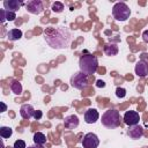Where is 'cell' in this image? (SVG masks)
Segmentation results:
<instances>
[{
    "instance_id": "e0dca14e",
    "label": "cell",
    "mask_w": 148,
    "mask_h": 148,
    "mask_svg": "<svg viewBox=\"0 0 148 148\" xmlns=\"http://www.w3.org/2000/svg\"><path fill=\"white\" fill-rule=\"evenodd\" d=\"M34 142L35 145H39V146H44L46 142V136L44 133L42 132H36L34 134Z\"/></svg>"
},
{
    "instance_id": "cb8c5ba5",
    "label": "cell",
    "mask_w": 148,
    "mask_h": 148,
    "mask_svg": "<svg viewBox=\"0 0 148 148\" xmlns=\"http://www.w3.org/2000/svg\"><path fill=\"white\" fill-rule=\"evenodd\" d=\"M43 117V112L40 111V110H35V113H34V118L36 119V120H38V119H40Z\"/></svg>"
},
{
    "instance_id": "6da1fadb",
    "label": "cell",
    "mask_w": 148,
    "mask_h": 148,
    "mask_svg": "<svg viewBox=\"0 0 148 148\" xmlns=\"http://www.w3.org/2000/svg\"><path fill=\"white\" fill-rule=\"evenodd\" d=\"M44 39L52 49H66L72 42V36L66 27H47L44 30Z\"/></svg>"
},
{
    "instance_id": "d4e9b609",
    "label": "cell",
    "mask_w": 148,
    "mask_h": 148,
    "mask_svg": "<svg viewBox=\"0 0 148 148\" xmlns=\"http://www.w3.org/2000/svg\"><path fill=\"white\" fill-rule=\"evenodd\" d=\"M6 10L5 9H0V21H1V23H3L5 21H6Z\"/></svg>"
},
{
    "instance_id": "9c48e42d",
    "label": "cell",
    "mask_w": 148,
    "mask_h": 148,
    "mask_svg": "<svg viewBox=\"0 0 148 148\" xmlns=\"http://www.w3.org/2000/svg\"><path fill=\"white\" fill-rule=\"evenodd\" d=\"M127 135L133 139V140H138L141 139L143 135V128L140 125H134V126H130L128 131H127Z\"/></svg>"
},
{
    "instance_id": "ac0fdd59",
    "label": "cell",
    "mask_w": 148,
    "mask_h": 148,
    "mask_svg": "<svg viewBox=\"0 0 148 148\" xmlns=\"http://www.w3.org/2000/svg\"><path fill=\"white\" fill-rule=\"evenodd\" d=\"M10 90L15 94V95H20L22 92V84L20 81L17 80H13L10 83Z\"/></svg>"
},
{
    "instance_id": "7a4b0ae2",
    "label": "cell",
    "mask_w": 148,
    "mask_h": 148,
    "mask_svg": "<svg viewBox=\"0 0 148 148\" xmlns=\"http://www.w3.org/2000/svg\"><path fill=\"white\" fill-rule=\"evenodd\" d=\"M79 67L80 72L84 73L86 75H92L98 68V60L91 53H84L79 59Z\"/></svg>"
},
{
    "instance_id": "484cf974",
    "label": "cell",
    "mask_w": 148,
    "mask_h": 148,
    "mask_svg": "<svg viewBox=\"0 0 148 148\" xmlns=\"http://www.w3.org/2000/svg\"><path fill=\"white\" fill-rule=\"evenodd\" d=\"M142 39L145 43H148V30H145L142 32Z\"/></svg>"
},
{
    "instance_id": "7c38bea8",
    "label": "cell",
    "mask_w": 148,
    "mask_h": 148,
    "mask_svg": "<svg viewBox=\"0 0 148 148\" xmlns=\"http://www.w3.org/2000/svg\"><path fill=\"white\" fill-rule=\"evenodd\" d=\"M98 118H99V114L96 109L90 108L84 112V120L87 124H94L98 120Z\"/></svg>"
},
{
    "instance_id": "3957f363",
    "label": "cell",
    "mask_w": 148,
    "mask_h": 148,
    "mask_svg": "<svg viewBox=\"0 0 148 148\" xmlns=\"http://www.w3.org/2000/svg\"><path fill=\"white\" fill-rule=\"evenodd\" d=\"M102 125L109 130H113L119 126L120 124V116L119 111L116 109H109L106 110L102 116Z\"/></svg>"
},
{
    "instance_id": "277c9868",
    "label": "cell",
    "mask_w": 148,
    "mask_h": 148,
    "mask_svg": "<svg viewBox=\"0 0 148 148\" xmlns=\"http://www.w3.org/2000/svg\"><path fill=\"white\" fill-rule=\"evenodd\" d=\"M131 9L125 2H117L112 8V16L117 21H126L130 18Z\"/></svg>"
},
{
    "instance_id": "f1b7e54d",
    "label": "cell",
    "mask_w": 148,
    "mask_h": 148,
    "mask_svg": "<svg viewBox=\"0 0 148 148\" xmlns=\"http://www.w3.org/2000/svg\"><path fill=\"white\" fill-rule=\"evenodd\" d=\"M28 148H44V146H39V145H32V146H29Z\"/></svg>"
},
{
    "instance_id": "44dd1931",
    "label": "cell",
    "mask_w": 148,
    "mask_h": 148,
    "mask_svg": "<svg viewBox=\"0 0 148 148\" xmlns=\"http://www.w3.org/2000/svg\"><path fill=\"white\" fill-rule=\"evenodd\" d=\"M116 96L119 97V98H124L126 96V89H124L121 87H118L116 89Z\"/></svg>"
},
{
    "instance_id": "603a6c76",
    "label": "cell",
    "mask_w": 148,
    "mask_h": 148,
    "mask_svg": "<svg viewBox=\"0 0 148 148\" xmlns=\"http://www.w3.org/2000/svg\"><path fill=\"white\" fill-rule=\"evenodd\" d=\"M13 148H27V145H25V142L23 140H16L14 142Z\"/></svg>"
},
{
    "instance_id": "8fae6325",
    "label": "cell",
    "mask_w": 148,
    "mask_h": 148,
    "mask_svg": "<svg viewBox=\"0 0 148 148\" xmlns=\"http://www.w3.org/2000/svg\"><path fill=\"white\" fill-rule=\"evenodd\" d=\"M24 2L22 1H18V0H5L3 1V8L6 10H9V12H16L21 8V6H23Z\"/></svg>"
},
{
    "instance_id": "4fadbf2b",
    "label": "cell",
    "mask_w": 148,
    "mask_h": 148,
    "mask_svg": "<svg viewBox=\"0 0 148 148\" xmlns=\"http://www.w3.org/2000/svg\"><path fill=\"white\" fill-rule=\"evenodd\" d=\"M34 113H35V110L30 104H23L20 109V114L23 119L29 120L31 117H34Z\"/></svg>"
},
{
    "instance_id": "30bf717a",
    "label": "cell",
    "mask_w": 148,
    "mask_h": 148,
    "mask_svg": "<svg viewBox=\"0 0 148 148\" xmlns=\"http://www.w3.org/2000/svg\"><path fill=\"white\" fill-rule=\"evenodd\" d=\"M135 74L140 77H145L148 75V64L145 60H139L135 65Z\"/></svg>"
},
{
    "instance_id": "ffe728a7",
    "label": "cell",
    "mask_w": 148,
    "mask_h": 148,
    "mask_svg": "<svg viewBox=\"0 0 148 148\" xmlns=\"http://www.w3.org/2000/svg\"><path fill=\"white\" fill-rule=\"evenodd\" d=\"M51 9H52L53 12H56V13H61V12L64 10V3L59 2V1H56V2L52 3Z\"/></svg>"
},
{
    "instance_id": "52a82bcc",
    "label": "cell",
    "mask_w": 148,
    "mask_h": 148,
    "mask_svg": "<svg viewBox=\"0 0 148 148\" xmlns=\"http://www.w3.org/2000/svg\"><path fill=\"white\" fill-rule=\"evenodd\" d=\"M25 8L29 13L35 14V15H38L44 10L43 2L40 0H30V1H28L25 3Z\"/></svg>"
},
{
    "instance_id": "8992f818",
    "label": "cell",
    "mask_w": 148,
    "mask_h": 148,
    "mask_svg": "<svg viewBox=\"0 0 148 148\" xmlns=\"http://www.w3.org/2000/svg\"><path fill=\"white\" fill-rule=\"evenodd\" d=\"M98 145H99V139L95 133L89 132L83 136V140H82L83 148H97Z\"/></svg>"
},
{
    "instance_id": "4316f807",
    "label": "cell",
    "mask_w": 148,
    "mask_h": 148,
    "mask_svg": "<svg viewBox=\"0 0 148 148\" xmlns=\"http://www.w3.org/2000/svg\"><path fill=\"white\" fill-rule=\"evenodd\" d=\"M96 86H97L98 88H104V87H105V82L102 81V80H98V81L96 82Z\"/></svg>"
},
{
    "instance_id": "83f0119b",
    "label": "cell",
    "mask_w": 148,
    "mask_h": 148,
    "mask_svg": "<svg viewBox=\"0 0 148 148\" xmlns=\"http://www.w3.org/2000/svg\"><path fill=\"white\" fill-rule=\"evenodd\" d=\"M0 104H1V112H5V111L7 110V106H6V104H5L3 102H1Z\"/></svg>"
},
{
    "instance_id": "5bb4252c",
    "label": "cell",
    "mask_w": 148,
    "mask_h": 148,
    "mask_svg": "<svg viewBox=\"0 0 148 148\" xmlns=\"http://www.w3.org/2000/svg\"><path fill=\"white\" fill-rule=\"evenodd\" d=\"M64 125L66 128L68 130H74L79 126V118L75 114H71V116H67L64 120Z\"/></svg>"
},
{
    "instance_id": "7402d4cb",
    "label": "cell",
    "mask_w": 148,
    "mask_h": 148,
    "mask_svg": "<svg viewBox=\"0 0 148 148\" xmlns=\"http://www.w3.org/2000/svg\"><path fill=\"white\" fill-rule=\"evenodd\" d=\"M6 10V9H5ZM6 21H14L16 18V14L14 12H9V10H6Z\"/></svg>"
},
{
    "instance_id": "d6986e66",
    "label": "cell",
    "mask_w": 148,
    "mask_h": 148,
    "mask_svg": "<svg viewBox=\"0 0 148 148\" xmlns=\"http://www.w3.org/2000/svg\"><path fill=\"white\" fill-rule=\"evenodd\" d=\"M12 134H13V130L10 127H8V126L0 127V135L2 139H8L12 136Z\"/></svg>"
},
{
    "instance_id": "2e32d148",
    "label": "cell",
    "mask_w": 148,
    "mask_h": 148,
    "mask_svg": "<svg viewBox=\"0 0 148 148\" xmlns=\"http://www.w3.org/2000/svg\"><path fill=\"white\" fill-rule=\"evenodd\" d=\"M22 31L20 29H12L7 32V38L10 40V42H15V40H18L21 37H22Z\"/></svg>"
},
{
    "instance_id": "ba28073f",
    "label": "cell",
    "mask_w": 148,
    "mask_h": 148,
    "mask_svg": "<svg viewBox=\"0 0 148 148\" xmlns=\"http://www.w3.org/2000/svg\"><path fill=\"white\" fill-rule=\"evenodd\" d=\"M124 121L126 125L128 126H134V125H139V121H140V116L136 111H133V110H130V111H126L125 114H124Z\"/></svg>"
},
{
    "instance_id": "9a60e30c",
    "label": "cell",
    "mask_w": 148,
    "mask_h": 148,
    "mask_svg": "<svg viewBox=\"0 0 148 148\" xmlns=\"http://www.w3.org/2000/svg\"><path fill=\"white\" fill-rule=\"evenodd\" d=\"M104 53L106 56H116L118 53V46L114 43H108L104 45Z\"/></svg>"
},
{
    "instance_id": "5b68a950",
    "label": "cell",
    "mask_w": 148,
    "mask_h": 148,
    "mask_svg": "<svg viewBox=\"0 0 148 148\" xmlns=\"http://www.w3.org/2000/svg\"><path fill=\"white\" fill-rule=\"evenodd\" d=\"M71 86L75 89L83 90L88 86V75H86L82 72H77L71 77Z\"/></svg>"
}]
</instances>
